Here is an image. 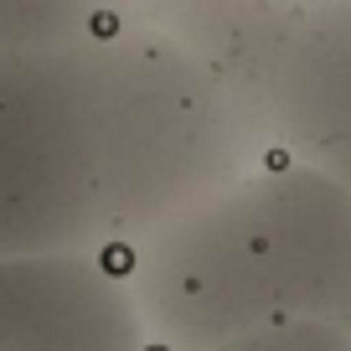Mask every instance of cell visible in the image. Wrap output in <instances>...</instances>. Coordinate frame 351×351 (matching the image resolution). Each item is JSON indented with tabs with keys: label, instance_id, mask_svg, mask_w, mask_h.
<instances>
[{
	"label": "cell",
	"instance_id": "cell-8",
	"mask_svg": "<svg viewBox=\"0 0 351 351\" xmlns=\"http://www.w3.org/2000/svg\"><path fill=\"white\" fill-rule=\"evenodd\" d=\"M119 16V0H0V52H62Z\"/></svg>",
	"mask_w": 351,
	"mask_h": 351
},
{
	"label": "cell",
	"instance_id": "cell-3",
	"mask_svg": "<svg viewBox=\"0 0 351 351\" xmlns=\"http://www.w3.org/2000/svg\"><path fill=\"white\" fill-rule=\"evenodd\" d=\"M124 269L155 351H222L285 320L248 176L150 232Z\"/></svg>",
	"mask_w": 351,
	"mask_h": 351
},
{
	"label": "cell",
	"instance_id": "cell-2",
	"mask_svg": "<svg viewBox=\"0 0 351 351\" xmlns=\"http://www.w3.org/2000/svg\"><path fill=\"white\" fill-rule=\"evenodd\" d=\"M114 253L83 42L0 52V258Z\"/></svg>",
	"mask_w": 351,
	"mask_h": 351
},
{
	"label": "cell",
	"instance_id": "cell-9",
	"mask_svg": "<svg viewBox=\"0 0 351 351\" xmlns=\"http://www.w3.org/2000/svg\"><path fill=\"white\" fill-rule=\"evenodd\" d=\"M222 351H351V336L336 326H320V320H279V326L228 341Z\"/></svg>",
	"mask_w": 351,
	"mask_h": 351
},
{
	"label": "cell",
	"instance_id": "cell-6",
	"mask_svg": "<svg viewBox=\"0 0 351 351\" xmlns=\"http://www.w3.org/2000/svg\"><path fill=\"white\" fill-rule=\"evenodd\" d=\"M269 134L289 160L351 191V0H305L269 88Z\"/></svg>",
	"mask_w": 351,
	"mask_h": 351
},
{
	"label": "cell",
	"instance_id": "cell-4",
	"mask_svg": "<svg viewBox=\"0 0 351 351\" xmlns=\"http://www.w3.org/2000/svg\"><path fill=\"white\" fill-rule=\"evenodd\" d=\"M279 315L351 336V191L315 165L269 155L248 176Z\"/></svg>",
	"mask_w": 351,
	"mask_h": 351
},
{
	"label": "cell",
	"instance_id": "cell-5",
	"mask_svg": "<svg viewBox=\"0 0 351 351\" xmlns=\"http://www.w3.org/2000/svg\"><path fill=\"white\" fill-rule=\"evenodd\" d=\"M0 351H155L119 253L0 258Z\"/></svg>",
	"mask_w": 351,
	"mask_h": 351
},
{
	"label": "cell",
	"instance_id": "cell-7",
	"mask_svg": "<svg viewBox=\"0 0 351 351\" xmlns=\"http://www.w3.org/2000/svg\"><path fill=\"white\" fill-rule=\"evenodd\" d=\"M305 0H119V11L263 109Z\"/></svg>",
	"mask_w": 351,
	"mask_h": 351
},
{
	"label": "cell",
	"instance_id": "cell-1",
	"mask_svg": "<svg viewBox=\"0 0 351 351\" xmlns=\"http://www.w3.org/2000/svg\"><path fill=\"white\" fill-rule=\"evenodd\" d=\"M83 67L119 258L274 155L263 109L124 11L83 42Z\"/></svg>",
	"mask_w": 351,
	"mask_h": 351
}]
</instances>
